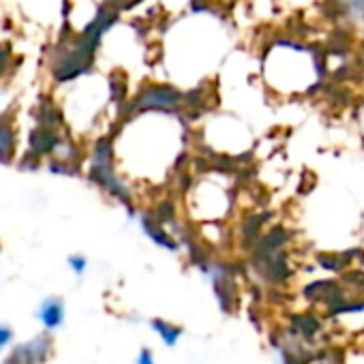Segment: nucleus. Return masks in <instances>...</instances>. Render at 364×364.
Masks as SVG:
<instances>
[{
  "mask_svg": "<svg viewBox=\"0 0 364 364\" xmlns=\"http://www.w3.org/2000/svg\"><path fill=\"white\" fill-rule=\"evenodd\" d=\"M150 328H152L154 334H159V338L163 341L165 347H176L180 336H182V328L178 323H171V321L161 319V317L150 319Z\"/></svg>",
  "mask_w": 364,
  "mask_h": 364,
  "instance_id": "2eb2a0df",
  "label": "nucleus"
},
{
  "mask_svg": "<svg viewBox=\"0 0 364 364\" xmlns=\"http://www.w3.org/2000/svg\"><path fill=\"white\" fill-rule=\"evenodd\" d=\"M274 349L279 351L281 364H311L313 360V355L304 349L300 338L294 336L291 332H285L283 338L274 343Z\"/></svg>",
  "mask_w": 364,
  "mask_h": 364,
  "instance_id": "1a4fd4ad",
  "label": "nucleus"
},
{
  "mask_svg": "<svg viewBox=\"0 0 364 364\" xmlns=\"http://www.w3.org/2000/svg\"><path fill=\"white\" fill-rule=\"evenodd\" d=\"M65 135L58 131V129H50V127H35L31 133H28V156L39 161L43 156H56L60 146L65 144Z\"/></svg>",
  "mask_w": 364,
  "mask_h": 364,
  "instance_id": "423d86ee",
  "label": "nucleus"
},
{
  "mask_svg": "<svg viewBox=\"0 0 364 364\" xmlns=\"http://www.w3.org/2000/svg\"><path fill=\"white\" fill-rule=\"evenodd\" d=\"M353 259H351V253H338V255H334V253H330V255H317V264L323 268V270H328V272H343L345 268H349V264H351Z\"/></svg>",
  "mask_w": 364,
  "mask_h": 364,
  "instance_id": "dca6fc26",
  "label": "nucleus"
},
{
  "mask_svg": "<svg viewBox=\"0 0 364 364\" xmlns=\"http://www.w3.org/2000/svg\"><path fill=\"white\" fill-rule=\"evenodd\" d=\"M118 18L120 11L103 0L95 18L82 28V33H75L69 41H56L50 58L52 80L56 84H69L88 75L95 67V56L101 48L103 37L116 26Z\"/></svg>",
  "mask_w": 364,
  "mask_h": 364,
  "instance_id": "f257e3e1",
  "label": "nucleus"
},
{
  "mask_svg": "<svg viewBox=\"0 0 364 364\" xmlns=\"http://www.w3.org/2000/svg\"><path fill=\"white\" fill-rule=\"evenodd\" d=\"M11 60H14V48H11V43L0 41V80L9 75Z\"/></svg>",
  "mask_w": 364,
  "mask_h": 364,
  "instance_id": "f3484780",
  "label": "nucleus"
},
{
  "mask_svg": "<svg viewBox=\"0 0 364 364\" xmlns=\"http://www.w3.org/2000/svg\"><path fill=\"white\" fill-rule=\"evenodd\" d=\"M14 341V330L9 326H0V351Z\"/></svg>",
  "mask_w": 364,
  "mask_h": 364,
  "instance_id": "6ab92c4d",
  "label": "nucleus"
},
{
  "mask_svg": "<svg viewBox=\"0 0 364 364\" xmlns=\"http://www.w3.org/2000/svg\"><path fill=\"white\" fill-rule=\"evenodd\" d=\"M185 109H187L185 92H180L169 84H148L124 105V118H135L141 114L178 116Z\"/></svg>",
  "mask_w": 364,
  "mask_h": 364,
  "instance_id": "20e7f679",
  "label": "nucleus"
},
{
  "mask_svg": "<svg viewBox=\"0 0 364 364\" xmlns=\"http://www.w3.org/2000/svg\"><path fill=\"white\" fill-rule=\"evenodd\" d=\"M137 364H159V362L154 360V355H152L150 349H141L139 355H137Z\"/></svg>",
  "mask_w": 364,
  "mask_h": 364,
  "instance_id": "aec40b11",
  "label": "nucleus"
},
{
  "mask_svg": "<svg viewBox=\"0 0 364 364\" xmlns=\"http://www.w3.org/2000/svg\"><path fill=\"white\" fill-rule=\"evenodd\" d=\"M90 165H88V176L92 182L107 193L114 200H118L131 215L135 213L133 204V191L127 187L122 176L116 171V154H114V141L112 137H99L92 144L90 150Z\"/></svg>",
  "mask_w": 364,
  "mask_h": 364,
  "instance_id": "f03ea898",
  "label": "nucleus"
},
{
  "mask_svg": "<svg viewBox=\"0 0 364 364\" xmlns=\"http://www.w3.org/2000/svg\"><path fill=\"white\" fill-rule=\"evenodd\" d=\"M139 223H141L144 234H146L156 247H161V249H165V251H171V253L180 249V240H178L163 223H159L150 213H141V215H139Z\"/></svg>",
  "mask_w": 364,
  "mask_h": 364,
  "instance_id": "6e6552de",
  "label": "nucleus"
},
{
  "mask_svg": "<svg viewBox=\"0 0 364 364\" xmlns=\"http://www.w3.org/2000/svg\"><path fill=\"white\" fill-rule=\"evenodd\" d=\"M202 270L208 274L215 296L219 300V306L223 309V313H234L236 302H238V287H236V279L234 272L225 266V264H217L213 259H208Z\"/></svg>",
  "mask_w": 364,
  "mask_h": 364,
  "instance_id": "39448f33",
  "label": "nucleus"
},
{
  "mask_svg": "<svg viewBox=\"0 0 364 364\" xmlns=\"http://www.w3.org/2000/svg\"><path fill=\"white\" fill-rule=\"evenodd\" d=\"M39 319L46 330H58L65 321V302L60 298H46L39 306Z\"/></svg>",
  "mask_w": 364,
  "mask_h": 364,
  "instance_id": "f8f14e48",
  "label": "nucleus"
},
{
  "mask_svg": "<svg viewBox=\"0 0 364 364\" xmlns=\"http://www.w3.org/2000/svg\"><path fill=\"white\" fill-rule=\"evenodd\" d=\"M52 355V338L39 334L26 343H20L5 364H43Z\"/></svg>",
  "mask_w": 364,
  "mask_h": 364,
  "instance_id": "0eeeda50",
  "label": "nucleus"
},
{
  "mask_svg": "<svg viewBox=\"0 0 364 364\" xmlns=\"http://www.w3.org/2000/svg\"><path fill=\"white\" fill-rule=\"evenodd\" d=\"M287 234L283 228H272L268 234H264L253 251V266L257 274H262L268 283H285L291 274L289 259L285 253Z\"/></svg>",
  "mask_w": 364,
  "mask_h": 364,
  "instance_id": "7ed1b4c3",
  "label": "nucleus"
},
{
  "mask_svg": "<svg viewBox=\"0 0 364 364\" xmlns=\"http://www.w3.org/2000/svg\"><path fill=\"white\" fill-rule=\"evenodd\" d=\"M321 330H323V326L317 319V315H313V313H296V315H291V328H289V332L294 336H298L300 341L313 343L321 334Z\"/></svg>",
  "mask_w": 364,
  "mask_h": 364,
  "instance_id": "9d476101",
  "label": "nucleus"
},
{
  "mask_svg": "<svg viewBox=\"0 0 364 364\" xmlns=\"http://www.w3.org/2000/svg\"><path fill=\"white\" fill-rule=\"evenodd\" d=\"M35 120L39 127H50V129H63L65 124V116H63V109L52 103L50 99H41L39 105L35 107Z\"/></svg>",
  "mask_w": 364,
  "mask_h": 364,
  "instance_id": "ddd939ff",
  "label": "nucleus"
},
{
  "mask_svg": "<svg viewBox=\"0 0 364 364\" xmlns=\"http://www.w3.org/2000/svg\"><path fill=\"white\" fill-rule=\"evenodd\" d=\"M18 135L9 114H0V163H11L16 156Z\"/></svg>",
  "mask_w": 364,
  "mask_h": 364,
  "instance_id": "9b49d317",
  "label": "nucleus"
},
{
  "mask_svg": "<svg viewBox=\"0 0 364 364\" xmlns=\"http://www.w3.org/2000/svg\"><path fill=\"white\" fill-rule=\"evenodd\" d=\"M67 262H69V268H71L77 277H82V274L86 272V268H88V259H86L84 255H71Z\"/></svg>",
  "mask_w": 364,
  "mask_h": 364,
  "instance_id": "a211bd4d",
  "label": "nucleus"
},
{
  "mask_svg": "<svg viewBox=\"0 0 364 364\" xmlns=\"http://www.w3.org/2000/svg\"><path fill=\"white\" fill-rule=\"evenodd\" d=\"M338 14L345 18V22L360 31L364 37V0H334Z\"/></svg>",
  "mask_w": 364,
  "mask_h": 364,
  "instance_id": "4468645a",
  "label": "nucleus"
}]
</instances>
